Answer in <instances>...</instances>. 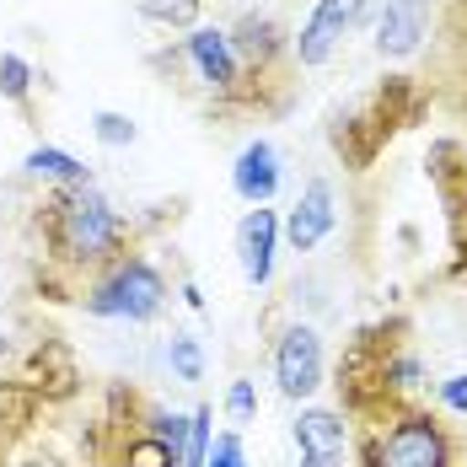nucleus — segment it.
I'll return each instance as SVG.
<instances>
[{"label": "nucleus", "mask_w": 467, "mask_h": 467, "mask_svg": "<svg viewBox=\"0 0 467 467\" xmlns=\"http://www.w3.org/2000/svg\"><path fill=\"white\" fill-rule=\"evenodd\" d=\"M204 467H247V446H242V435H236V430H221V435L210 441Z\"/></svg>", "instance_id": "nucleus-24"}, {"label": "nucleus", "mask_w": 467, "mask_h": 467, "mask_svg": "<svg viewBox=\"0 0 467 467\" xmlns=\"http://www.w3.org/2000/svg\"><path fill=\"white\" fill-rule=\"evenodd\" d=\"M150 65L167 70V87L193 97L210 119H258V102L242 81L226 27H188L172 48L150 54Z\"/></svg>", "instance_id": "nucleus-6"}, {"label": "nucleus", "mask_w": 467, "mask_h": 467, "mask_svg": "<svg viewBox=\"0 0 467 467\" xmlns=\"http://www.w3.org/2000/svg\"><path fill=\"white\" fill-rule=\"evenodd\" d=\"M333 392H338V414L371 420L392 403L424 398V360L414 344V317L409 312H387L376 323L355 327V338L344 344L338 366H333Z\"/></svg>", "instance_id": "nucleus-2"}, {"label": "nucleus", "mask_w": 467, "mask_h": 467, "mask_svg": "<svg viewBox=\"0 0 467 467\" xmlns=\"http://www.w3.org/2000/svg\"><path fill=\"white\" fill-rule=\"evenodd\" d=\"M420 54L430 59L420 76L430 102L467 119V0H430V38Z\"/></svg>", "instance_id": "nucleus-8"}, {"label": "nucleus", "mask_w": 467, "mask_h": 467, "mask_svg": "<svg viewBox=\"0 0 467 467\" xmlns=\"http://www.w3.org/2000/svg\"><path fill=\"white\" fill-rule=\"evenodd\" d=\"M92 317H108V323H156L172 301V285L156 269L150 253H130L119 264H108L81 296H76Z\"/></svg>", "instance_id": "nucleus-7"}, {"label": "nucleus", "mask_w": 467, "mask_h": 467, "mask_svg": "<svg viewBox=\"0 0 467 467\" xmlns=\"http://www.w3.org/2000/svg\"><path fill=\"white\" fill-rule=\"evenodd\" d=\"M349 467H467V424L424 398L349 424Z\"/></svg>", "instance_id": "nucleus-4"}, {"label": "nucleus", "mask_w": 467, "mask_h": 467, "mask_svg": "<svg viewBox=\"0 0 467 467\" xmlns=\"http://www.w3.org/2000/svg\"><path fill=\"white\" fill-rule=\"evenodd\" d=\"M280 178H285V167H280V150L275 145L269 140L242 145V156H236V167H232V188H236L242 204H269L280 193Z\"/></svg>", "instance_id": "nucleus-15"}, {"label": "nucleus", "mask_w": 467, "mask_h": 467, "mask_svg": "<svg viewBox=\"0 0 467 467\" xmlns=\"http://www.w3.org/2000/svg\"><path fill=\"white\" fill-rule=\"evenodd\" d=\"M290 441H296V451H344V446H349V420H344L338 409L312 403V409L296 414Z\"/></svg>", "instance_id": "nucleus-16"}, {"label": "nucleus", "mask_w": 467, "mask_h": 467, "mask_svg": "<svg viewBox=\"0 0 467 467\" xmlns=\"http://www.w3.org/2000/svg\"><path fill=\"white\" fill-rule=\"evenodd\" d=\"M33 236H38V264H44V296L54 301H76L87 285L140 253V226L92 188H44L38 210H33Z\"/></svg>", "instance_id": "nucleus-1"}, {"label": "nucleus", "mask_w": 467, "mask_h": 467, "mask_svg": "<svg viewBox=\"0 0 467 467\" xmlns=\"http://www.w3.org/2000/svg\"><path fill=\"white\" fill-rule=\"evenodd\" d=\"M215 409L210 403H199V409H188V446H183V467H204L210 457V441H215Z\"/></svg>", "instance_id": "nucleus-19"}, {"label": "nucleus", "mask_w": 467, "mask_h": 467, "mask_svg": "<svg viewBox=\"0 0 467 467\" xmlns=\"http://www.w3.org/2000/svg\"><path fill=\"white\" fill-rule=\"evenodd\" d=\"M424 38H430V0H381L371 38L381 59L409 65V59H420Z\"/></svg>", "instance_id": "nucleus-12"}, {"label": "nucleus", "mask_w": 467, "mask_h": 467, "mask_svg": "<svg viewBox=\"0 0 467 467\" xmlns=\"http://www.w3.org/2000/svg\"><path fill=\"white\" fill-rule=\"evenodd\" d=\"M167 366L178 371V381H204V349H199L193 333H172V344H167Z\"/></svg>", "instance_id": "nucleus-20"}, {"label": "nucleus", "mask_w": 467, "mask_h": 467, "mask_svg": "<svg viewBox=\"0 0 467 467\" xmlns=\"http://www.w3.org/2000/svg\"><path fill=\"white\" fill-rule=\"evenodd\" d=\"M22 167H27L33 178H48L54 188H92V167H87L81 156L59 150V145H33Z\"/></svg>", "instance_id": "nucleus-17"}, {"label": "nucleus", "mask_w": 467, "mask_h": 467, "mask_svg": "<svg viewBox=\"0 0 467 467\" xmlns=\"http://www.w3.org/2000/svg\"><path fill=\"white\" fill-rule=\"evenodd\" d=\"M366 11H371V0H317L312 16L301 22V33H290V44H296V65H301V70L327 65V59L338 54V44L360 27Z\"/></svg>", "instance_id": "nucleus-11"}, {"label": "nucleus", "mask_w": 467, "mask_h": 467, "mask_svg": "<svg viewBox=\"0 0 467 467\" xmlns=\"http://www.w3.org/2000/svg\"><path fill=\"white\" fill-rule=\"evenodd\" d=\"M33 81H38V76H33V65H27L22 54H11V48H5V54H0V97H5L11 108H22L27 119H33Z\"/></svg>", "instance_id": "nucleus-18"}, {"label": "nucleus", "mask_w": 467, "mask_h": 467, "mask_svg": "<svg viewBox=\"0 0 467 467\" xmlns=\"http://www.w3.org/2000/svg\"><path fill=\"white\" fill-rule=\"evenodd\" d=\"M145 22H167V27H193L199 22V0H145Z\"/></svg>", "instance_id": "nucleus-22"}, {"label": "nucleus", "mask_w": 467, "mask_h": 467, "mask_svg": "<svg viewBox=\"0 0 467 467\" xmlns=\"http://www.w3.org/2000/svg\"><path fill=\"white\" fill-rule=\"evenodd\" d=\"M275 387L290 403H306L327 387V360H323V333L312 323H290L275 338Z\"/></svg>", "instance_id": "nucleus-10"}, {"label": "nucleus", "mask_w": 467, "mask_h": 467, "mask_svg": "<svg viewBox=\"0 0 467 467\" xmlns=\"http://www.w3.org/2000/svg\"><path fill=\"white\" fill-rule=\"evenodd\" d=\"M424 172H430V188L446 215V247H451L446 285H467V140L441 135L424 156Z\"/></svg>", "instance_id": "nucleus-9"}, {"label": "nucleus", "mask_w": 467, "mask_h": 467, "mask_svg": "<svg viewBox=\"0 0 467 467\" xmlns=\"http://www.w3.org/2000/svg\"><path fill=\"white\" fill-rule=\"evenodd\" d=\"M226 414H232V424H253L258 420V387H253L247 376H236L232 387H226Z\"/></svg>", "instance_id": "nucleus-23"}, {"label": "nucleus", "mask_w": 467, "mask_h": 467, "mask_svg": "<svg viewBox=\"0 0 467 467\" xmlns=\"http://www.w3.org/2000/svg\"><path fill=\"white\" fill-rule=\"evenodd\" d=\"M275 247H280V210L253 204L236 221V264H242V280L253 290H264L275 280Z\"/></svg>", "instance_id": "nucleus-14"}, {"label": "nucleus", "mask_w": 467, "mask_h": 467, "mask_svg": "<svg viewBox=\"0 0 467 467\" xmlns=\"http://www.w3.org/2000/svg\"><path fill=\"white\" fill-rule=\"evenodd\" d=\"M188 414L167 409L130 381H113L102 392L92 430H87V462L92 467H183Z\"/></svg>", "instance_id": "nucleus-3"}, {"label": "nucleus", "mask_w": 467, "mask_h": 467, "mask_svg": "<svg viewBox=\"0 0 467 467\" xmlns=\"http://www.w3.org/2000/svg\"><path fill=\"white\" fill-rule=\"evenodd\" d=\"M430 108H435V102H430L420 76L392 70V76L376 81L371 92H360L349 108L333 113L327 145H333V156H338L349 172H371L376 161L387 156V145L398 140L403 130H414Z\"/></svg>", "instance_id": "nucleus-5"}, {"label": "nucleus", "mask_w": 467, "mask_h": 467, "mask_svg": "<svg viewBox=\"0 0 467 467\" xmlns=\"http://www.w3.org/2000/svg\"><path fill=\"white\" fill-rule=\"evenodd\" d=\"M435 398H441V414H451V420H467V371L446 376V381L435 387Z\"/></svg>", "instance_id": "nucleus-25"}, {"label": "nucleus", "mask_w": 467, "mask_h": 467, "mask_svg": "<svg viewBox=\"0 0 467 467\" xmlns=\"http://www.w3.org/2000/svg\"><path fill=\"white\" fill-rule=\"evenodd\" d=\"M333 226H338V210H333V183L327 178H312L280 221L290 253H317L327 236H333Z\"/></svg>", "instance_id": "nucleus-13"}, {"label": "nucleus", "mask_w": 467, "mask_h": 467, "mask_svg": "<svg viewBox=\"0 0 467 467\" xmlns=\"http://www.w3.org/2000/svg\"><path fill=\"white\" fill-rule=\"evenodd\" d=\"M92 135L102 145H113V150H124V145H135V119H124V113H113V108H102V113H92Z\"/></svg>", "instance_id": "nucleus-21"}]
</instances>
